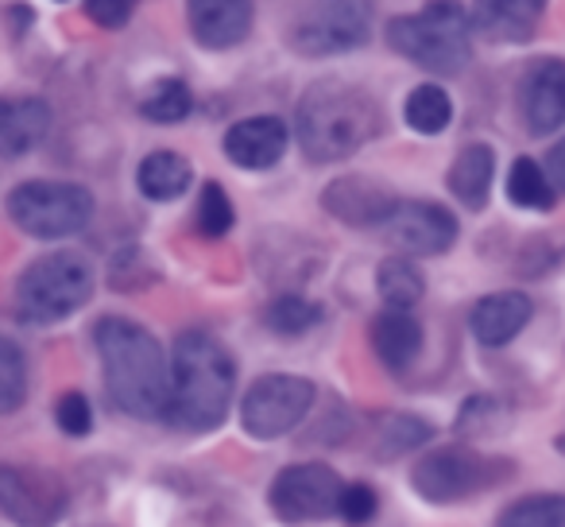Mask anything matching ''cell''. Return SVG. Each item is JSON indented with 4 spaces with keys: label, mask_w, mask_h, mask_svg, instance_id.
Here are the masks:
<instances>
[{
    "label": "cell",
    "mask_w": 565,
    "mask_h": 527,
    "mask_svg": "<svg viewBox=\"0 0 565 527\" xmlns=\"http://www.w3.org/2000/svg\"><path fill=\"white\" fill-rule=\"evenodd\" d=\"M395 202L399 198L380 182H372L369 175H349V179L330 182V190H326V210L345 225H384Z\"/></svg>",
    "instance_id": "16"
},
{
    "label": "cell",
    "mask_w": 565,
    "mask_h": 527,
    "mask_svg": "<svg viewBox=\"0 0 565 527\" xmlns=\"http://www.w3.org/2000/svg\"><path fill=\"white\" fill-rule=\"evenodd\" d=\"M287 140H291V133L279 117H248L236 120L225 133V156L244 171H267L282 159Z\"/></svg>",
    "instance_id": "15"
},
{
    "label": "cell",
    "mask_w": 565,
    "mask_h": 527,
    "mask_svg": "<svg viewBox=\"0 0 565 527\" xmlns=\"http://www.w3.org/2000/svg\"><path fill=\"white\" fill-rule=\"evenodd\" d=\"M55 423L63 426L66 434L82 439V434H89V426H94V408H89V400L82 392H66V396H58V403H55Z\"/></svg>",
    "instance_id": "33"
},
{
    "label": "cell",
    "mask_w": 565,
    "mask_h": 527,
    "mask_svg": "<svg viewBox=\"0 0 565 527\" xmlns=\"http://www.w3.org/2000/svg\"><path fill=\"white\" fill-rule=\"evenodd\" d=\"M190 35L205 51H228L252 32V0H190Z\"/></svg>",
    "instance_id": "14"
},
{
    "label": "cell",
    "mask_w": 565,
    "mask_h": 527,
    "mask_svg": "<svg viewBox=\"0 0 565 527\" xmlns=\"http://www.w3.org/2000/svg\"><path fill=\"white\" fill-rule=\"evenodd\" d=\"M384 128L376 97L361 86H349L341 78H326L302 94L295 113V136L307 159L315 164H338L361 151L372 136Z\"/></svg>",
    "instance_id": "2"
},
{
    "label": "cell",
    "mask_w": 565,
    "mask_h": 527,
    "mask_svg": "<svg viewBox=\"0 0 565 527\" xmlns=\"http://www.w3.org/2000/svg\"><path fill=\"white\" fill-rule=\"evenodd\" d=\"M264 318L275 334H307L322 323V307L302 299V295H279V299L267 307Z\"/></svg>",
    "instance_id": "29"
},
{
    "label": "cell",
    "mask_w": 565,
    "mask_h": 527,
    "mask_svg": "<svg viewBox=\"0 0 565 527\" xmlns=\"http://www.w3.org/2000/svg\"><path fill=\"white\" fill-rule=\"evenodd\" d=\"M236 365L213 334L186 330L171 349V400L167 415L186 431H213L228 415Z\"/></svg>",
    "instance_id": "3"
},
{
    "label": "cell",
    "mask_w": 565,
    "mask_h": 527,
    "mask_svg": "<svg viewBox=\"0 0 565 527\" xmlns=\"http://www.w3.org/2000/svg\"><path fill=\"white\" fill-rule=\"evenodd\" d=\"M376 488L364 485V481H353V485H341L338 496V516L353 527H364L372 516H376Z\"/></svg>",
    "instance_id": "32"
},
{
    "label": "cell",
    "mask_w": 565,
    "mask_h": 527,
    "mask_svg": "<svg viewBox=\"0 0 565 527\" xmlns=\"http://www.w3.org/2000/svg\"><path fill=\"white\" fill-rule=\"evenodd\" d=\"M94 295V264L82 252H47L17 280V310L24 323L51 326L82 310Z\"/></svg>",
    "instance_id": "5"
},
{
    "label": "cell",
    "mask_w": 565,
    "mask_h": 527,
    "mask_svg": "<svg viewBox=\"0 0 565 527\" xmlns=\"http://www.w3.org/2000/svg\"><path fill=\"white\" fill-rule=\"evenodd\" d=\"M136 182L151 202H174L190 187V164L179 151H151L136 171Z\"/></svg>",
    "instance_id": "22"
},
{
    "label": "cell",
    "mask_w": 565,
    "mask_h": 527,
    "mask_svg": "<svg viewBox=\"0 0 565 527\" xmlns=\"http://www.w3.org/2000/svg\"><path fill=\"white\" fill-rule=\"evenodd\" d=\"M233 221H236V213H233L228 194L217 182H205L202 194H198V229H202V236L217 241V236H225L228 229H233Z\"/></svg>",
    "instance_id": "30"
},
{
    "label": "cell",
    "mask_w": 565,
    "mask_h": 527,
    "mask_svg": "<svg viewBox=\"0 0 565 527\" xmlns=\"http://www.w3.org/2000/svg\"><path fill=\"white\" fill-rule=\"evenodd\" d=\"M546 0H477L472 9V32L488 43H526L542 20Z\"/></svg>",
    "instance_id": "18"
},
{
    "label": "cell",
    "mask_w": 565,
    "mask_h": 527,
    "mask_svg": "<svg viewBox=\"0 0 565 527\" xmlns=\"http://www.w3.org/2000/svg\"><path fill=\"white\" fill-rule=\"evenodd\" d=\"M508 198L515 205H523V210H550L554 205V182H550V175L542 171L534 159H515L511 164V175H508Z\"/></svg>",
    "instance_id": "25"
},
{
    "label": "cell",
    "mask_w": 565,
    "mask_h": 527,
    "mask_svg": "<svg viewBox=\"0 0 565 527\" xmlns=\"http://www.w3.org/2000/svg\"><path fill=\"white\" fill-rule=\"evenodd\" d=\"M51 133V105L43 97H0V156L20 159Z\"/></svg>",
    "instance_id": "17"
},
{
    "label": "cell",
    "mask_w": 565,
    "mask_h": 527,
    "mask_svg": "<svg viewBox=\"0 0 565 527\" xmlns=\"http://www.w3.org/2000/svg\"><path fill=\"white\" fill-rule=\"evenodd\" d=\"M495 175V156L488 144H469V148L457 151L454 167H449V190L461 205L480 210L488 202V190H492Z\"/></svg>",
    "instance_id": "21"
},
{
    "label": "cell",
    "mask_w": 565,
    "mask_h": 527,
    "mask_svg": "<svg viewBox=\"0 0 565 527\" xmlns=\"http://www.w3.org/2000/svg\"><path fill=\"white\" fill-rule=\"evenodd\" d=\"M28 400V357L12 338L0 334V415H12Z\"/></svg>",
    "instance_id": "26"
},
{
    "label": "cell",
    "mask_w": 565,
    "mask_h": 527,
    "mask_svg": "<svg viewBox=\"0 0 565 527\" xmlns=\"http://www.w3.org/2000/svg\"><path fill=\"white\" fill-rule=\"evenodd\" d=\"M4 210L20 233L35 236V241H63V236H74L89 225L94 194L78 182L32 179L9 190Z\"/></svg>",
    "instance_id": "6"
},
{
    "label": "cell",
    "mask_w": 565,
    "mask_h": 527,
    "mask_svg": "<svg viewBox=\"0 0 565 527\" xmlns=\"http://www.w3.org/2000/svg\"><path fill=\"white\" fill-rule=\"evenodd\" d=\"M372 349H376L380 365L392 372L411 369V361L423 349V326L411 310H384L372 323Z\"/></svg>",
    "instance_id": "20"
},
{
    "label": "cell",
    "mask_w": 565,
    "mask_h": 527,
    "mask_svg": "<svg viewBox=\"0 0 565 527\" xmlns=\"http://www.w3.org/2000/svg\"><path fill=\"white\" fill-rule=\"evenodd\" d=\"M519 113L534 136L557 133L565 125V63L562 59H539L526 66L519 82Z\"/></svg>",
    "instance_id": "13"
},
{
    "label": "cell",
    "mask_w": 565,
    "mask_h": 527,
    "mask_svg": "<svg viewBox=\"0 0 565 527\" xmlns=\"http://www.w3.org/2000/svg\"><path fill=\"white\" fill-rule=\"evenodd\" d=\"M194 109V97H190V86L179 78H163L148 89V97L140 102V113L156 125H179L182 117H190Z\"/></svg>",
    "instance_id": "27"
},
{
    "label": "cell",
    "mask_w": 565,
    "mask_h": 527,
    "mask_svg": "<svg viewBox=\"0 0 565 527\" xmlns=\"http://www.w3.org/2000/svg\"><path fill=\"white\" fill-rule=\"evenodd\" d=\"M376 292H380V299L387 303V310H411L426 292L423 272L415 268V260L387 256L376 268Z\"/></svg>",
    "instance_id": "23"
},
{
    "label": "cell",
    "mask_w": 565,
    "mask_h": 527,
    "mask_svg": "<svg viewBox=\"0 0 565 527\" xmlns=\"http://www.w3.org/2000/svg\"><path fill=\"white\" fill-rule=\"evenodd\" d=\"M94 346L102 357L109 400L125 415L163 419L171 400V365L163 357V346L140 323L117 315L97 318Z\"/></svg>",
    "instance_id": "1"
},
{
    "label": "cell",
    "mask_w": 565,
    "mask_h": 527,
    "mask_svg": "<svg viewBox=\"0 0 565 527\" xmlns=\"http://www.w3.org/2000/svg\"><path fill=\"white\" fill-rule=\"evenodd\" d=\"M495 481V470H488V457H480L477 450L465 446H446L434 454L418 457L411 485L423 500L430 504H457L465 496L480 493Z\"/></svg>",
    "instance_id": "10"
},
{
    "label": "cell",
    "mask_w": 565,
    "mask_h": 527,
    "mask_svg": "<svg viewBox=\"0 0 565 527\" xmlns=\"http://www.w3.org/2000/svg\"><path fill=\"white\" fill-rule=\"evenodd\" d=\"M387 43L430 74H461L472 59V20L457 0H430L415 17H395Z\"/></svg>",
    "instance_id": "4"
},
{
    "label": "cell",
    "mask_w": 565,
    "mask_h": 527,
    "mask_svg": "<svg viewBox=\"0 0 565 527\" xmlns=\"http://www.w3.org/2000/svg\"><path fill=\"white\" fill-rule=\"evenodd\" d=\"M369 40V17L356 0H310L287 28V43L307 59L345 55Z\"/></svg>",
    "instance_id": "9"
},
{
    "label": "cell",
    "mask_w": 565,
    "mask_h": 527,
    "mask_svg": "<svg viewBox=\"0 0 565 527\" xmlns=\"http://www.w3.org/2000/svg\"><path fill=\"white\" fill-rule=\"evenodd\" d=\"M531 299L523 292H495L484 295V299L472 307L469 326H472V338L488 349H500L531 323Z\"/></svg>",
    "instance_id": "19"
},
{
    "label": "cell",
    "mask_w": 565,
    "mask_h": 527,
    "mask_svg": "<svg viewBox=\"0 0 565 527\" xmlns=\"http://www.w3.org/2000/svg\"><path fill=\"white\" fill-rule=\"evenodd\" d=\"M71 508L66 481L40 465L0 462V516L17 527H55Z\"/></svg>",
    "instance_id": "8"
},
{
    "label": "cell",
    "mask_w": 565,
    "mask_h": 527,
    "mask_svg": "<svg viewBox=\"0 0 565 527\" xmlns=\"http://www.w3.org/2000/svg\"><path fill=\"white\" fill-rule=\"evenodd\" d=\"M392 244L415 256H438L457 241V218L438 202H395L384 218Z\"/></svg>",
    "instance_id": "12"
},
{
    "label": "cell",
    "mask_w": 565,
    "mask_h": 527,
    "mask_svg": "<svg viewBox=\"0 0 565 527\" xmlns=\"http://www.w3.org/2000/svg\"><path fill=\"white\" fill-rule=\"evenodd\" d=\"M136 12V0H86V17L102 28H125Z\"/></svg>",
    "instance_id": "34"
},
{
    "label": "cell",
    "mask_w": 565,
    "mask_h": 527,
    "mask_svg": "<svg viewBox=\"0 0 565 527\" xmlns=\"http://www.w3.org/2000/svg\"><path fill=\"white\" fill-rule=\"evenodd\" d=\"M495 527H565V496L539 493L508 504Z\"/></svg>",
    "instance_id": "28"
},
{
    "label": "cell",
    "mask_w": 565,
    "mask_h": 527,
    "mask_svg": "<svg viewBox=\"0 0 565 527\" xmlns=\"http://www.w3.org/2000/svg\"><path fill=\"white\" fill-rule=\"evenodd\" d=\"M345 481L322 462L287 465L271 481V512L282 524H307V519H326L338 512V496Z\"/></svg>",
    "instance_id": "11"
},
{
    "label": "cell",
    "mask_w": 565,
    "mask_h": 527,
    "mask_svg": "<svg viewBox=\"0 0 565 527\" xmlns=\"http://www.w3.org/2000/svg\"><path fill=\"white\" fill-rule=\"evenodd\" d=\"M403 117H407V125L415 133L438 136L454 120V102H449V94L441 86H415L407 94V105H403Z\"/></svg>",
    "instance_id": "24"
},
{
    "label": "cell",
    "mask_w": 565,
    "mask_h": 527,
    "mask_svg": "<svg viewBox=\"0 0 565 527\" xmlns=\"http://www.w3.org/2000/svg\"><path fill=\"white\" fill-rule=\"evenodd\" d=\"M426 439H430V423H426V419L395 415V419H387L384 434H380V454L384 457L407 454V450L423 446Z\"/></svg>",
    "instance_id": "31"
},
{
    "label": "cell",
    "mask_w": 565,
    "mask_h": 527,
    "mask_svg": "<svg viewBox=\"0 0 565 527\" xmlns=\"http://www.w3.org/2000/svg\"><path fill=\"white\" fill-rule=\"evenodd\" d=\"M310 403H315V384L307 377L271 372V377H259L248 388V396L241 403V423L252 439L271 442L291 434L307 419Z\"/></svg>",
    "instance_id": "7"
},
{
    "label": "cell",
    "mask_w": 565,
    "mask_h": 527,
    "mask_svg": "<svg viewBox=\"0 0 565 527\" xmlns=\"http://www.w3.org/2000/svg\"><path fill=\"white\" fill-rule=\"evenodd\" d=\"M546 175L554 182V190H565V140L546 156Z\"/></svg>",
    "instance_id": "35"
}]
</instances>
